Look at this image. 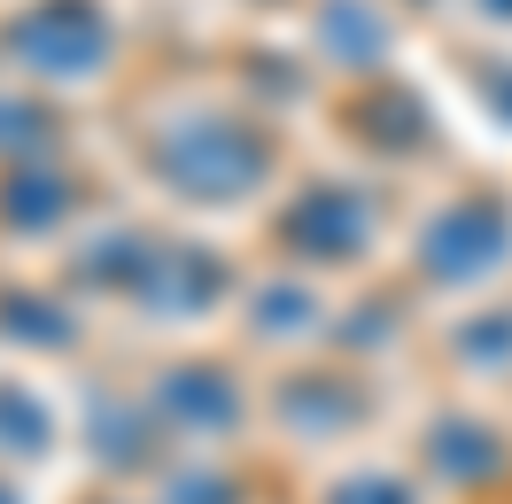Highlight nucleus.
Listing matches in <instances>:
<instances>
[{"label": "nucleus", "mask_w": 512, "mask_h": 504, "mask_svg": "<svg viewBox=\"0 0 512 504\" xmlns=\"http://www.w3.org/2000/svg\"><path fill=\"white\" fill-rule=\"evenodd\" d=\"M280 241H288L295 256L350 264V256H365V241H373V202L357 187H311L288 218H280Z\"/></svg>", "instance_id": "nucleus-4"}, {"label": "nucleus", "mask_w": 512, "mask_h": 504, "mask_svg": "<svg viewBox=\"0 0 512 504\" xmlns=\"http://www.w3.org/2000/svg\"><path fill=\"white\" fill-rule=\"evenodd\" d=\"M427 458H435L450 481H481V473H497V466H505V442L489 435V427H466V419H450V427H435Z\"/></svg>", "instance_id": "nucleus-7"}, {"label": "nucleus", "mask_w": 512, "mask_h": 504, "mask_svg": "<svg viewBox=\"0 0 512 504\" xmlns=\"http://www.w3.org/2000/svg\"><path fill=\"white\" fill-rule=\"evenodd\" d=\"M505 256H512V202H497V194H458L419 233V272L443 280V287L489 280Z\"/></svg>", "instance_id": "nucleus-2"}, {"label": "nucleus", "mask_w": 512, "mask_h": 504, "mask_svg": "<svg viewBox=\"0 0 512 504\" xmlns=\"http://www.w3.org/2000/svg\"><path fill=\"white\" fill-rule=\"evenodd\" d=\"M132 287H140V303L156 318H187V311H210L225 295V264L210 249H148Z\"/></svg>", "instance_id": "nucleus-5"}, {"label": "nucleus", "mask_w": 512, "mask_h": 504, "mask_svg": "<svg viewBox=\"0 0 512 504\" xmlns=\"http://www.w3.org/2000/svg\"><path fill=\"white\" fill-rule=\"evenodd\" d=\"M156 404H163V419L187 427V435H225V427L241 419V388H233L218 365H171Z\"/></svg>", "instance_id": "nucleus-6"}, {"label": "nucleus", "mask_w": 512, "mask_h": 504, "mask_svg": "<svg viewBox=\"0 0 512 504\" xmlns=\"http://www.w3.org/2000/svg\"><path fill=\"white\" fill-rule=\"evenodd\" d=\"M326 504H412V489H404V481H381V473H365V481H342Z\"/></svg>", "instance_id": "nucleus-9"}, {"label": "nucleus", "mask_w": 512, "mask_h": 504, "mask_svg": "<svg viewBox=\"0 0 512 504\" xmlns=\"http://www.w3.org/2000/svg\"><path fill=\"white\" fill-rule=\"evenodd\" d=\"M264 140L249 125H233V117H187V125L163 132L156 148V171L171 179L179 194H202V202H233V194H249L264 179Z\"/></svg>", "instance_id": "nucleus-1"}, {"label": "nucleus", "mask_w": 512, "mask_h": 504, "mask_svg": "<svg viewBox=\"0 0 512 504\" xmlns=\"http://www.w3.org/2000/svg\"><path fill=\"white\" fill-rule=\"evenodd\" d=\"M179 504H233L225 481H179Z\"/></svg>", "instance_id": "nucleus-10"}, {"label": "nucleus", "mask_w": 512, "mask_h": 504, "mask_svg": "<svg viewBox=\"0 0 512 504\" xmlns=\"http://www.w3.org/2000/svg\"><path fill=\"white\" fill-rule=\"evenodd\" d=\"M0 210H8L16 225H47L55 210H70V187H63V179H32V171H16L8 194H0Z\"/></svg>", "instance_id": "nucleus-8"}, {"label": "nucleus", "mask_w": 512, "mask_h": 504, "mask_svg": "<svg viewBox=\"0 0 512 504\" xmlns=\"http://www.w3.org/2000/svg\"><path fill=\"white\" fill-rule=\"evenodd\" d=\"M16 55L47 78H94L109 63V16H101L94 0H39L32 16L16 24Z\"/></svg>", "instance_id": "nucleus-3"}]
</instances>
